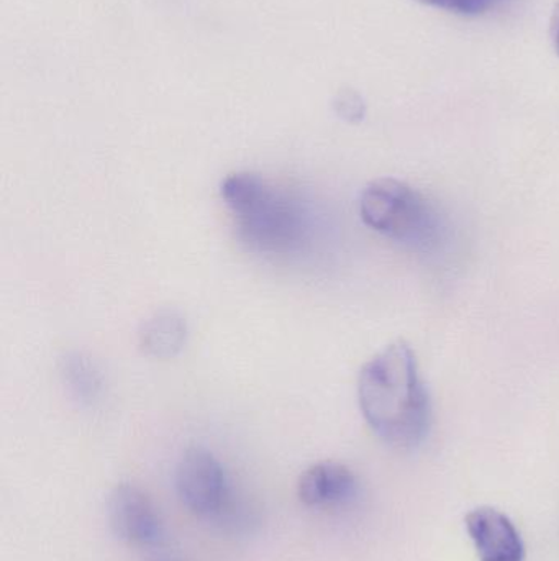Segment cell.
I'll return each instance as SVG.
<instances>
[{"instance_id":"cell-1","label":"cell","mask_w":559,"mask_h":561,"mask_svg":"<svg viewBox=\"0 0 559 561\" xmlns=\"http://www.w3.org/2000/svg\"><path fill=\"white\" fill-rule=\"evenodd\" d=\"M358 402L371 431L391 447H419L432 421L416 353L404 340L374 355L358 378Z\"/></svg>"},{"instance_id":"cell-2","label":"cell","mask_w":559,"mask_h":561,"mask_svg":"<svg viewBox=\"0 0 559 561\" xmlns=\"http://www.w3.org/2000/svg\"><path fill=\"white\" fill-rule=\"evenodd\" d=\"M240 237L261 253H292L311 232V216L299 197L255 173H232L220 186Z\"/></svg>"},{"instance_id":"cell-3","label":"cell","mask_w":559,"mask_h":561,"mask_svg":"<svg viewBox=\"0 0 559 561\" xmlns=\"http://www.w3.org/2000/svg\"><path fill=\"white\" fill-rule=\"evenodd\" d=\"M360 216L374 232L417 252H435L446 237L439 207L403 181H371L360 196Z\"/></svg>"},{"instance_id":"cell-4","label":"cell","mask_w":559,"mask_h":561,"mask_svg":"<svg viewBox=\"0 0 559 561\" xmlns=\"http://www.w3.org/2000/svg\"><path fill=\"white\" fill-rule=\"evenodd\" d=\"M176 491L180 503L203 519L220 516L230 500L225 468L212 451L193 447L176 467Z\"/></svg>"},{"instance_id":"cell-5","label":"cell","mask_w":559,"mask_h":561,"mask_svg":"<svg viewBox=\"0 0 559 561\" xmlns=\"http://www.w3.org/2000/svg\"><path fill=\"white\" fill-rule=\"evenodd\" d=\"M112 533L135 547H156L164 540V526L153 501L137 484L120 483L107 503Z\"/></svg>"},{"instance_id":"cell-6","label":"cell","mask_w":559,"mask_h":561,"mask_svg":"<svg viewBox=\"0 0 559 561\" xmlns=\"http://www.w3.org/2000/svg\"><path fill=\"white\" fill-rule=\"evenodd\" d=\"M466 527L481 561H524L525 547L512 520L501 511L479 507L466 516Z\"/></svg>"},{"instance_id":"cell-7","label":"cell","mask_w":559,"mask_h":561,"mask_svg":"<svg viewBox=\"0 0 559 561\" xmlns=\"http://www.w3.org/2000/svg\"><path fill=\"white\" fill-rule=\"evenodd\" d=\"M358 491V480L347 465L318 461L302 471L298 481V497L308 507L338 506Z\"/></svg>"},{"instance_id":"cell-8","label":"cell","mask_w":559,"mask_h":561,"mask_svg":"<svg viewBox=\"0 0 559 561\" xmlns=\"http://www.w3.org/2000/svg\"><path fill=\"white\" fill-rule=\"evenodd\" d=\"M187 339V325L179 313L161 310L143 323L140 343L148 355L171 358L183 348Z\"/></svg>"},{"instance_id":"cell-9","label":"cell","mask_w":559,"mask_h":561,"mask_svg":"<svg viewBox=\"0 0 559 561\" xmlns=\"http://www.w3.org/2000/svg\"><path fill=\"white\" fill-rule=\"evenodd\" d=\"M422 5L435 7L462 16H481L494 12L508 0H414Z\"/></svg>"},{"instance_id":"cell-10","label":"cell","mask_w":559,"mask_h":561,"mask_svg":"<svg viewBox=\"0 0 559 561\" xmlns=\"http://www.w3.org/2000/svg\"><path fill=\"white\" fill-rule=\"evenodd\" d=\"M550 35L551 42H554L555 49L559 55V0L557 5H555L554 13H551L550 20Z\"/></svg>"},{"instance_id":"cell-11","label":"cell","mask_w":559,"mask_h":561,"mask_svg":"<svg viewBox=\"0 0 559 561\" xmlns=\"http://www.w3.org/2000/svg\"><path fill=\"white\" fill-rule=\"evenodd\" d=\"M154 561H177V560H167V559H163V560H154Z\"/></svg>"}]
</instances>
